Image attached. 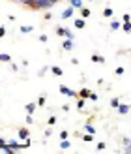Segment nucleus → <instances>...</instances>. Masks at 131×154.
Returning a JSON list of instances; mask_svg holds the SVG:
<instances>
[{
    "mask_svg": "<svg viewBox=\"0 0 131 154\" xmlns=\"http://www.w3.org/2000/svg\"><path fill=\"white\" fill-rule=\"evenodd\" d=\"M55 6V2L52 0H36V10H45L47 11L49 8Z\"/></svg>",
    "mask_w": 131,
    "mask_h": 154,
    "instance_id": "f257e3e1",
    "label": "nucleus"
},
{
    "mask_svg": "<svg viewBox=\"0 0 131 154\" xmlns=\"http://www.w3.org/2000/svg\"><path fill=\"white\" fill-rule=\"evenodd\" d=\"M58 90L62 92L64 96H67V98H75V96H77V92H75V90H71L69 87H66V85H60V87H58Z\"/></svg>",
    "mask_w": 131,
    "mask_h": 154,
    "instance_id": "f03ea898",
    "label": "nucleus"
},
{
    "mask_svg": "<svg viewBox=\"0 0 131 154\" xmlns=\"http://www.w3.org/2000/svg\"><path fill=\"white\" fill-rule=\"evenodd\" d=\"M56 34H58V36H64V38H71V40H73V32H69V30H66V28H62V26L56 28Z\"/></svg>",
    "mask_w": 131,
    "mask_h": 154,
    "instance_id": "7ed1b4c3",
    "label": "nucleus"
},
{
    "mask_svg": "<svg viewBox=\"0 0 131 154\" xmlns=\"http://www.w3.org/2000/svg\"><path fill=\"white\" fill-rule=\"evenodd\" d=\"M73 11H75V8H73V6L66 8V10L62 11V19H71V17H73Z\"/></svg>",
    "mask_w": 131,
    "mask_h": 154,
    "instance_id": "20e7f679",
    "label": "nucleus"
},
{
    "mask_svg": "<svg viewBox=\"0 0 131 154\" xmlns=\"http://www.w3.org/2000/svg\"><path fill=\"white\" fill-rule=\"evenodd\" d=\"M73 47H75V45H73V40H71V38H66V42L62 43V49H64V51H73Z\"/></svg>",
    "mask_w": 131,
    "mask_h": 154,
    "instance_id": "39448f33",
    "label": "nucleus"
},
{
    "mask_svg": "<svg viewBox=\"0 0 131 154\" xmlns=\"http://www.w3.org/2000/svg\"><path fill=\"white\" fill-rule=\"evenodd\" d=\"M129 111H131V107H129L127 103H120V105H118V113H120V115H127Z\"/></svg>",
    "mask_w": 131,
    "mask_h": 154,
    "instance_id": "423d86ee",
    "label": "nucleus"
},
{
    "mask_svg": "<svg viewBox=\"0 0 131 154\" xmlns=\"http://www.w3.org/2000/svg\"><path fill=\"white\" fill-rule=\"evenodd\" d=\"M69 6H73L75 10H81V8H84V6H82V0H69Z\"/></svg>",
    "mask_w": 131,
    "mask_h": 154,
    "instance_id": "0eeeda50",
    "label": "nucleus"
},
{
    "mask_svg": "<svg viewBox=\"0 0 131 154\" xmlns=\"http://www.w3.org/2000/svg\"><path fill=\"white\" fill-rule=\"evenodd\" d=\"M92 62H96V64H105V58L101 55H92Z\"/></svg>",
    "mask_w": 131,
    "mask_h": 154,
    "instance_id": "6e6552de",
    "label": "nucleus"
},
{
    "mask_svg": "<svg viewBox=\"0 0 131 154\" xmlns=\"http://www.w3.org/2000/svg\"><path fill=\"white\" fill-rule=\"evenodd\" d=\"M90 94H92V92H90L88 88H81V90H79V98H84V100H86V98H90Z\"/></svg>",
    "mask_w": 131,
    "mask_h": 154,
    "instance_id": "1a4fd4ad",
    "label": "nucleus"
},
{
    "mask_svg": "<svg viewBox=\"0 0 131 154\" xmlns=\"http://www.w3.org/2000/svg\"><path fill=\"white\" fill-rule=\"evenodd\" d=\"M17 134H19V137H21V139H28V135H30L26 128H21V130H19Z\"/></svg>",
    "mask_w": 131,
    "mask_h": 154,
    "instance_id": "9d476101",
    "label": "nucleus"
},
{
    "mask_svg": "<svg viewBox=\"0 0 131 154\" xmlns=\"http://www.w3.org/2000/svg\"><path fill=\"white\" fill-rule=\"evenodd\" d=\"M51 72H52V75H56V77H60L64 72H62V68H58V66H52L51 68Z\"/></svg>",
    "mask_w": 131,
    "mask_h": 154,
    "instance_id": "9b49d317",
    "label": "nucleus"
},
{
    "mask_svg": "<svg viewBox=\"0 0 131 154\" xmlns=\"http://www.w3.org/2000/svg\"><path fill=\"white\" fill-rule=\"evenodd\" d=\"M21 32H22V34H30V32H34V26L25 25V26H21Z\"/></svg>",
    "mask_w": 131,
    "mask_h": 154,
    "instance_id": "f8f14e48",
    "label": "nucleus"
},
{
    "mask_svg": "<svg viewBox=\"0 0 131 154\" xmlns=\"http://www.w3.org/2000/svg\"><path fill=\"white\" fill-rule=\"evenodd\" d=\"M81 17L82 19H88L90 17V10H88V8H81Z\"/></svg>",
    "mask_w": 131,
    "mask_h": 154,
    "instance_id": "ddd939ff",
    "label": "nucleus"
},
{
    "mask_svg": "<svg viewBox=\"0 0 131 154\" xmlns=\"http://www.w3.org/2000/svg\"><path fill=\"white\" fill-rule=\"evenodd\" d=\"M84 25H86V23H84L82 17L81 19H75V28H84Z\"/></svg>",
    "mask_w": 131,
    "mask_h": 154,
    "instance_id": "4468645a",
    "label": "nucleus"
},
{
    "mask_svg": "<svg viewBox=\"0 0 131 154\" xmlns=\"http://www.w3.org/2000/svg\"><path fill=\"white\" fill-rule=\"evenodd\" d=\"M0 62H11V57L7 55V53H2V55H0Z\"/></svg>",
    "mask_w": 131,
    "mask_h": 154,
    "instance_id": "2eb2a0df",
    "label": "nucleus"
},
{
    "mask_svg": "<svg viewBox=\"0 0 131 154\" xmlns=\"http://www.w3.org/2000/svg\"><path fill=\"white\" fill-rule=\"evenodd\" d=\"M122 30H124V32H131V23L129 21H124V25H122Z\"/></svg>",
    "mask_w": 131,
    "mask_h": 154,
    "instance_id": "dca6fc26",
    "label": "nucleus"
},
{
    "mask_svg": "<svg viewBox=\"0 0 131 154\" xmlns=\"http://www.w3.org/2000/svg\"><path fill=\"white\" fill-rule=\"evenodd\" d=\"M84 130H86V132H88V134H92V135H96V128H94V126H92V124H90V122H88V124H86V126H84Z\"/></svg>",
    "mask_w": 131,
    "mask_h": 154,
    "instance_id": "f3484780",
    "label": "nucleus"
},
{
    "mask_svg": "<svg viewBox=\"0 0 131 154\" xmlns=\"http://www.w3.org/2000/svg\"><path fill=\"white\" fill-rule=\"evenodd\" d=\"M34 111H36V103H26V113L32 115Z\"/></svg>",
    "mask_w": 131,
    "mask_h": 154,
    "instance_id": "a211bd4d",
    "label": "nucleus"
},
{
    "mask_svg": "<svg viewBox=\"0 0 131 154\" xmlns=\"http://www.w3.org/2000/svg\"><path fill=\"white\" fill-rule=\"evenodd\" d=\"M60 147H62V149H69V147H71V143H69L67 139H60Z\"/></svg>",
    "mask_w": 131,
    "mask_h": 154,
    "instance_id": "6ab92c4d",
    "label": "nucleus"
},
{
    "mask_svg": "<svg viewBox=\"0 0 131 154\" xmlns=\"http://www.w3.org/2000/svg\"><path fill=\"white\" fill-rule=\"evenodd\" d=\"M118 105H120V100H118V98H112V100H111V107L118 109Z\"/></svg>",
    "mask_w": 131,
    "mask_h": 154,
    "instance_id": "aec40b11",
    "label": "nucleus"
},
{
    "mask_svg": "<svg viewBox=\"0 0 131 154\" xmlns=\"http://www.w3.org/2000/svg\"><path fill=\"white\" fill-rule=\"evenodd\" d=\"M103 15H105V17H112L114 11L111 10V8H105V10H103Z\"/></svg>",
    "mask_w": 131,
    "mask_h": 154,
    "instance_id": "412c9836",
    "label": "nucleus"
},
{
    "mask_svg": "<svg viewBox=\"0 0 131 154\" xmlns=\"http://www.w3.org/2000/svg\"><path fill=\"white\" fill-rule=\"evenodd\" d=\"M92 139H94V135H92V134H88V132L82 135V141H86V143H90Z\"/></svg>",
    "mask_w": 131,
    "mask_h": 154,
    "instance_id": "4be33fe9",
    "label": "nucleus"
},
{
    "mask_svg": "<svg viewBox=\"0 0 131 154\" xmlns=\"http://www.w3.org/2000/svg\"><path fill=\"white\" fill-rule=\"evenodd\" d=\"M120 26H122V25H120L118 21H112V23H111V30H120Z\"/></svg>",
    "mask_w": 131,
    "mask_h": 154,
    "instance_id": "5701e85b",
    "label": "nucleus"
},
{
    "mask_svg": "<svg viewBox=\"0 0 131 154\" xmlns=\"http://www.w3.org/2000/svg\"><path fill=\"white\" fill-rule=\"evenodd\" d=\"M84 103H86V102H84V98H79V100H77V109H82Z\"/></svg>",
    "mask_w": 131,
    "mask_h": 154,
    "instance_id": "b1692460",
    "label": "nucleus"
},
{
    "mask_svg": "<svg viewBox=\"0 0 131 154\" xmlns=\"http://www.w3.org/2000/svg\"><path fill=\"white\" fill-rule=\"evenodd\" d=\"M10 145H11V147H13V149H15V152H17V150H19V149H21V147H22V145H19V143H17V141H11V143H10Z\"/></svg>",
    "mask_w": 131,
    "mask_h": 154,
    "instance_id": "393cba45",
    "label": "nucleus"
},
{
    "mask_svg": "<svg viewBox=\"0 0 131 154\" xmlns=\"http://www.w3.org/2000/svg\"><path fill=\"white\" fill-rule=\"evenodd\" d=\"M67 135H69V132L62 130V132H60V139H67Z\"/></svg>",
    "mask_w": 131,
    "mask_h": 154,
    "instance_id": "a878e982",
    "label": "nucleus"
},
{
    "mask_svg": "<svg viewBox=\"0 0 131 154\" xmlns=\"http://www.w3.org/2000/svg\"><path fill=\"white\" fill-rule=\"evenodd\" d=\"M105 149H107L105 143H97V150H105Z\"/></svg>",
    "mask_w": 131,
    "mask_h": 154,
    "instance_id": "bb28decb",
    "label": "nucleus"
},
{
    "mask_svg": "<svg viewBox=\"0 0 131 154\" xmlns=\"http://www.w3.org/2000/svg\"><path fill=\"white\" fill-rule=\"evenodd\" d=\"M47 122H49V124H56V117H49Z\"/></svg>",
    "mask_w": 131,
    "mask_h": 154,
    "instance_id": "cd10ccee",
    "label": "nucleus"
},
{
    "mask_svg": "<svg viewBox=\"0 0 131 154\" xmlns=\"http://www.w3.org/2000/svg\"><path fill=\"white\" fill-rule=\"evenodd\" d=\"M45 73H47V68H41V70H40V73H37V75H40V77H43Z\"/></svg>",
    "mask_w": 131,
    "mask_h": 154,
    "instance_id": "c85d7f7f",
    "label": "nucleus"
},
{
    "mask_svg": "<svg viewBox=\"0 0 131 154\" xmlns=\"http://www.w3.org/2000/svg\"><path fill=\"white\" fill-rule=\"evenodd\" d=\"M32 122H34V119H32V115H28V117H26V124H32Z\"/></svg>",
    "mask_w": 131,
    "mask_h": 154,
    "instance_id": "c756f323",
    "label": "nucleus"
},
{
    "mask_svg": "<svg viewBox=\"0 0 131 154\" xmlns=\"http://www.w3.org/2000/svg\"><path fill=\"white\" fill-rule=\"evenodd\" d=\"M90 100H92V102H97V94H94V92H92V94H90Z\"/></svg>",
    "mask_w": 131,
    "mask_h": 154,
    "instance_id": "7c9ffc66",
    "label": "nucleus"
},
{
    "mask_svg": "<svg viewBox=\"0 0 131 154\" xmlns=\"http://www.w3.org/2000/svg\"><path fill=\"white\" fill-rule=\"evenodd\" d=\"M43 19H45V21H51V19H52V15H51V13H45V15H43Z\"/></svg>",
    "mask_w": 131,
    "mask_h": 154,
    "instance_id": "2f4dec72",
    "label": "nucleus"
},
{
    "mask_svg": "<svg viewBox=\"0 0 131 154\" xmlns=\"http://www.w3.org/2000/svg\"><path fill=\"white\" fill-rule=\"evenodd\" d=\"M4 36H6V28L0 26V38H4Z\"/></svg>",
    "mask_w": 131,
    "mask_h": 154,
    "instance_id": "473e14b6",
    "label": "nucleus"
},
{
    "mask_svg": "<svg viewBox=\"0 0 131 154\" xmlns=\"http://www.w3.org/2000/svg\"><path fill=\"white\" fill-rule=\"evenodd\" d=\"M37 105H45V98H43V96H41L40 100H37Z\"/></svg>",
    "mask_w": 131,
    "mask_h": 154,
    "instance_id": "72a5a7b5",
    "label": "nucleus"
},
{
    "mask_svg": "<svg viewBox=\"0 0 131 154\" xmlns=\"http://www.w3.org/2000/svg\"><path fill=\"white\" fill-rule=\"evenodd\" d=\"M40 42H47V34H41L40 36Z\"/></svg>",
    "mask_w": 131,
    "mask_h": 154,
    "instance_id": "f704fd0d",
    "label": "nucleus"
},
{
    "mask_svg": "<svg viewBox=\"0 0 131 154\" xmlns=\"http://www.w3.org/2000/svg\"><path fill=\"white\" fill-rule=\"evenodd\" d=\"M124 73V68H116V75H122Z\"/></svg>",
    "mask_w": 131,
    "mask_h": 154,
    "instance_id": "c9c22d12",
    "label": "nucleus"
},
{
    "mask_svg": "<svg viewBox=\"0 0 131 154\" xmlns=\"http://www.w3.org/2000/svg\"><path fill=\"white\" fill-rule=\"evenodd\" d=\"M126 152H127V154H131V143L127 145V149H126Z\"/></svg>",
    "mask_w": 131,
    "mask_h": 154,
    "instance_id": "e433bc0d",
    "label": "nucleus"
},
{
    "mask_svg": "<svg viewBox=\"0 0 131 154\" xmlns=\"http://www.w3.org/2000/svg\"><path fill=\"white\" fill-rule=\"evenodd\" d=\"M4 145H6V141L2 139V137H0V147H4Z\"/></svg>",
    "mask_w": 131,
    "mask_h": 154,
    "instance_id": "4c0bfd02",
    "label": "nucleus"
},
{
    "mask_svg": "<svg viewBox=\"0 0 131 154\" xmlns=\"http://www.w3.org/2000/svg\"><path fill=\"white\" fill-rule=\"evenodd\" d=\"M15 2H21V4H22V2H25V0H15Z\"/></svg>",
    "mask_w": 131,
    "mask_h": 154,
    "instance_id": "58836bf2",
    "label": "nucleus"
},
{
    "mask_svg": "<svg viewBox=\"0 0 131 154\" xmlns=\"http://www.w3.org/2000/svg\"><path fill=\"white\" fill-rule=\"evenodd\" d=\"M0 103H2V100H0Z\"/></svg>",
    "mask_w": 131,
    "mask_h": 154,
    "instance_id": "ea45409f",
    "label": "nucleus"
},
{
    "mask_svg": "<svg viewBox=\"0 0 131 154\" xmlns=\"http://www.w3.org/2000/svg\"><path fill=\"white\" fill-rule=\"evenodd\" d=\"M90 2H94V0H90Z\"/></svg>",
    "mask_w": 131,
    "mask_h": 154,
    "instance_id": "a19ab883",
    "label": "nucleus"
},
{
    "mask_svg": "<svg viewBox=\"0 0 131 154\" xmlns=\"http://www.w3.org/2000/svg\"><path fill=\"white\" fill-rule=\"evenodd\" d=\"M67 2H69V0H67Z\"/></svg>",
    "mask_w": 131,
    "mask_h": 154,
    "instance_id": "79ce46f5",
    "label": "nucleus"
}]
</instances>
